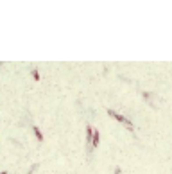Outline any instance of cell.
<instances>
[{"label": "cell", "mask_w": 172, "mask_h": 174, "mask_svg": "<svg viewBox=\"0 0 172 174\" xmlns=\"http://www.w3.org/2000/svg\"><path fill=\"white\" fill-rule=\"evenodd\" d=\"M107 113H110L115 120H118V122H122V124H126L129 129H133V124H131V120H129V119H126L124 115H118V113H115V111L113 110H107Z\"/></svg>", "instance_id": "1"}, {"label": "cell", "mask_w": 172, "mask_h": 174, "mask_svg": "<svg viewBox=\"0 0 172 174\" xmlns=\"http://www.w3.org/2000/svg\"><path fill=\"white\" fill-rule=\"evenodd\" d=\"M99 140H101V135H99V131H95V129H93V140H92V149H95L97 146H99Z\"/></svg>", "instance_id": "2"}, {"label": "cell", "mask_w": 172, "mask_h": 174, "mask_svg": "<svg viewBox=\"0 0 172 174\" xmlns=\"http://www.w3.org/2000/svg\"><path fill=\"white\" fill-rule=\"evenodd\" d=\"M32 131H34V135H36L38 142H43V133L40 131V128H38V126H34V128H32Z\"/></svg>", "instance_id": "3"}, {"label": "cell", "mask_w": 172, "mask_h": 174, "mask_svg": "<svg viewBox=\"0 0 172 174\" xmlns=\"http://www.w3.org/2000/svg\"><path fill=\"white\" fill-rule=\"evenodd\" d=\"M93 140V129L88 126V128H86V142H92Z\"/></svg>", "instance_id": "4"}, {"label": "cell", "mask_w": 172, "mask_h": 174, "mask_svg": "<svg viewBox=\"0 0 172 174\" xmlns=\"http://www.w3.org/2000/svg\"><path fill=\"white\" fill-rule=\"evenodd\" d=\"M32 77H34L36 81H40V74H38V70H32Z\"/></svg>", "instance_id": "5"}, {"label": "cell", "mask_w": 172, "mask_h": 174, "mask_svg": "<svg viewBox=\"0 0 172 174\" xmlns=\"http://www.w3.org/2000/svg\"><path fill=\"white\" fill-rule=\"evenodd\" d=\"M0 174H7V172H6V171H4V172H0Z\"/></svg>", "instance_id": "6"}]
</instances>
